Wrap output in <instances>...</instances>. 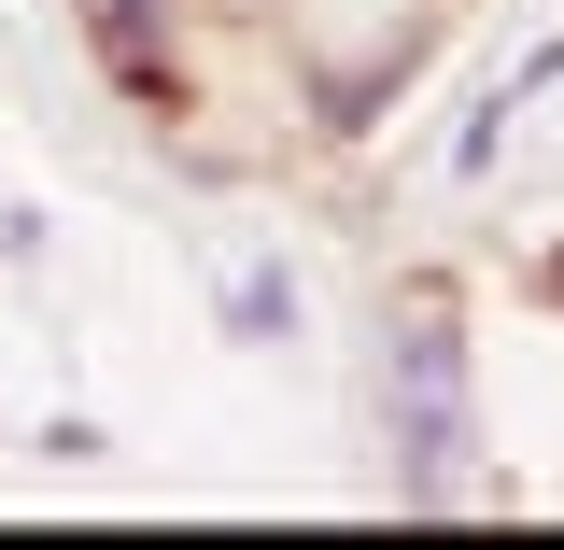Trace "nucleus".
<instances>
[{"mask_svg":"<svg viewBox=\"0 0 564 550\" xmlns=\"http://www.w3.org/2000/svg\"><path fill=\"white\" fill-rule=\"evenodd\" d=\"M381 438H395V494L410 508H466V452H480V381H466V311L452 282H395L381 311Z\"/></svg>","mask_w":564,"mask_h":550,"instance_id":"obj_1","label":"nucleus"},{"mask_svg":"<svg viewBox=\"0 0 564 550\" xmlns=\"http://www.w3.org/2000/svg\"><path fill=\"white\" fill-rule=\"evenodd\" d=\"M85 43H99V71H113V99H141V114H184V99H198L170 0H85Z\"/></svg>","mask_w":564,"mask_h":550,"instance_id":"obj_2","label":"nucleus"},{"mask_svg":"<svg viewBox=\"0 0 564 550\" xmlns=\"http://www.w3.org/2000/svg\"><path fill=\"white\" fill-rule=\"evenodd\" d=\"M212 325H226L240 353H296L311 296H296V269H282V255H226V269H212Z\"/></svg>","mask_w":564,"mask_h":550,"instance_id":"obj_3","label":"nucleus"},{"mask_svg":"<svg viewBox=\"0 0 564 550\" xmlns=\"http://www.w3.org/2000/svg\"><path fill=\"white\" fill-rule=\"evenodd\" d=\"M43 466H113V438H99L85 410H43Z\"/></svg>","mask_w":564,"mask_h":550,"instance_id":"obj_4","label":"nucleus"}]
</instances>
